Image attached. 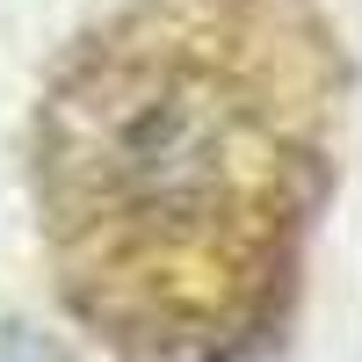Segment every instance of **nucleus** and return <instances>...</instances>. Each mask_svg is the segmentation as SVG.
<instances>
[{"label": "nucleus", "mask_w": 362, "mask_h": 362, "mask_svg": "<svg viewBox=\"0 0 362 362\" xmlns=\"http://www.w3.org/2000/svg\"><path fill=\"white\" fill-rule=\"evenodd\" d=\"M8 362H29V355H8Z\"/></svg>", "instance_id": "nucleus-1"}]
</instances>
